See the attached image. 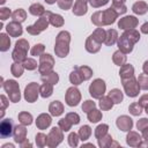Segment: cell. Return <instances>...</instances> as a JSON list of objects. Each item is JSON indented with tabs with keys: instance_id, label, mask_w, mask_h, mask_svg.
<instances>
[{
	"instance_id": "f6af8a7d",
	"label": "cell",
	"mask_w": 148,
	"mask_h": 148,
	"mask_svg": "<svg viewBox=\"0 0 148 148\" xmlns=\"http://www.w3.org/2000/svg\"><path fill=\"white\" fill-rule=\"evenodd\" d=\"M72 125H73V124H72L66 117L59 120V127H60L62 131H65V132H66V131H69L71 127H72Z\"/></svg>"
},
{
	"instance_id": "52a82bcc",
	"label": "cell",
	"mask_w": 148,
	"mask_h": 148,
	"mask_svg": "<svg viewBox=\"0 0 148 148\" xmlns=\"http://www.w3.org/2000/svg\"><path fill=\"white\" fill-rule=\"evenodd\" d=\"M54 65V60L50 54H42L39 60L38 71L40 74H46L52 71V67Z\"/></svg>"
},
{
	"instance_id": "be15d7a7",
	"label": "cell",
	"mask_w": 148,
	"mask_h": 148,
	"mask_svg": "<svg viewBox=\"0 0 148 148\" xmlns=\"http://www.w3.org/2000/svg\"><path fill=\"white\" fill-rule=\"evenodd\" d=\"M142 136L146 141H148V127H146L145 130H142Z\"/></svg>"
},
{
	"instance_id": "44dd1931",
	"label": "cell",
	"mask_w": 148,
	"mask_h": 148,
	"mask_svg": "<svg viewBox=\"0 0 148 148\" xmlns=\"http://www.w3.org/2000/svg\"><path fill=\"white\" fill-rule=\"evenodd\" d=\"M46 14H47L49 21H50V23H51L52 25H54V27H61V25L64 24V18H62V16H60V15H58V14H52V13H50V12H46Z\"/></svg>"
},
{
	"instance_id": "7dc6e473",
	"label": "cell",
	"mask_w": 148,
	"mask_h": 148,
	"mask_svg": "<svg viewBox=\"0 0 148 148\" xmlns=\"http://www.w3.org/2000/svg\"><path fill=\"white\" fill-rule=\"evenodd\" d=\"M23 68L24 66L20 65V64H13L12 66V73L14 76H21L22 73H23Z\"/></svg>"
},
{
	"instance_id": "c3c4849f",
	"label": "cell",
	"mask_w": 148,
	"mask_h": 148,
	"mask_svg": "<svg viewBox=\"0 0 148 148\" xmlns=\"http://www.w3.org/2000/svg\"><path fill=\"white\" fill-rule=\"evenodd\" d=\"M23 66H24V68H27L29 71H32L37 67V62L34 59H25L23 61Z\"/></svg>"
},
{
	"instance_id": "f907efd6",
	"label": "cell",
	"mask_w": 148,
	"mask_h": 148,
	"mask_svg": "<svg viewBox=\"0 0 148 148\" xmlns=\"http://www.w3.org/2000/svg\"><path fill=\"white\" fill-rule=\"evenodd\" d=\"M43 52H44V45L43 44H36L31 50L32 56H42Z\"/></svg>"
},
{
	"instance_id": "680465c9",
	"label": "cell",
	"mask_w": 148,
	"mask_h": 148,
	"mask_svg": "<svg viewBox=\"0 0 148 148\" xmlns=\"http://www.w3.org/2000/svg\"><path fill=\"white\" fill-rule=\"evenodd\" d=\"M108 1L109 0H89V2H90V5L92 6V7H101V6H104L105 3H108Z\"/></svg>"
},
{
	"instance_id": "94428289",
	"label": "cell",
	"mask_w": 148,
	"mask_h": 148,
	"mask_svg": "<svg viewBox=\"0 0 148 148\" xmlns=\"http://www.w3.org/2000/svg\"><path fill=\"white\" fill-rule=\"evenodd\" d=\"M9 15H10V10L8 8H2L1 9V18L2 20H6V17L9 16Z\"/></svg>"
},
{
	"instance_id": "d590c367",
	"label": "cell",
	"mask_w": 148,
	"mask_h": 148,
	"mask_svg": "<svg viewBox=\"0 0 148 148\" xmlns=\"http://www.w3.org/2000/svg\"><path fill=\"white\" fill-rule=\"evenodd\" d=\"M88 119L91 123H97L98 120L102 119V112L96 110V109H92V110H90L88 112Z\"/></svg>"
},
{
	"instance_id": "6da1fadb",
	"label": "cell",
	"mask_w": 148,
	"mask_h": 148,
	"mask_svg": "<svg viewBox=\"0 0 148 148\" xmlns=\"http://www.w3.org/2000/svg\"><path fill=\"white\" fill-rule=\"evenodd\" d=\"M140 39V34L139 31L131 29L126 30L118 39V46L119 50L123 51L124 53H128L133 50V45Z\"/></svg>"
},
{
	"instance_id": "277c9868",
	"label": "cell",
	"mask_w": 148,
	"mask_h": 148,
	"mask_svg": "<svg viewBox=\"0 0 148 148\" xmlns=\"http://www.w3.org/2000/svg\"><path fill=\"white\" fill-rule=\"evenodd\" d=\"M123 81V86L125 89V92L130 96V97H135L138 96L139 91H140V86L138 83V81L135 80L134 75L126 77V79H121Z\"/></svg>"
},
{
	"instance_id": "836d02e7",
	"label": "cell",
	"mask_w": 148,
	"mask_h": 148,
	"mask_svg": "<svg viewBox=\"0 0 148 148\" xmlns=\"http://www.w3.org/2000/svg\"><path fill=\"white\" fill-rule=\"evenodd\" d=\"M109 97L112 99L113 103H120L123 101V92L119 89H112L109 92Z\"/></svg>"
},
{
	"instance_id": "816d5d0a",
	"label": "cell",
	"mask_w": 148,
	"mask_h": 148,
	"mask_svg": "<svg viewBox=\"0 0 148 148\" xmlns=\"http://www.w3.org/2000/svg\"><path fill=\"white\" fill-rule=\"evenodd\" d=\"M66 118H67V119H68L73 125H76V124H79V123H80V117H79V114H77V113L69 112V113H67Z\"/></svg>"
},
{
	"instance_id": "ee69618b",
	"label": "cell",
	"mask_w": 148,
	"mask_h": 148,
	"mask_svg": "<svg viewBox=\"0 0 148 148\" xmlns=\"http://www.w3.org/2000/svg\"><path fill=\"white\" fill-rule=\"evenodd\" d=\"M111 142H112V138H111V135H109V134H105L104 136H102V138L98 139V145H99V147L111 146Z\"/></svg>"
},
{
	"instance_id": "f35d334b",
	"label": "cell",
	"mask_w": 148,
	"mask_h": 148,
	"mask_svg": "<svg viewBox=\"0 0 148 148\" xmlns=\"http://www.w3.org/2000/svg\"><path fill=\"white\" fill-rule=\"evenodd\" d=\"M77 68H79V72H80V74H81L83 81L91 77L92 71H91V68H89L88 66H81V67H77Z\"/></svg>"
},
{
	"instance_id": "6f0895ef",
	"label": "cell",
	"mask_w": 148,
	"mask_h": 148,
	"mask_svg": "<svg viewBox=\"0 0 148 148\" xmlns=\"http://www.w3.org/2000/svg\"><path fill=\"white\" fill-rule=\"evenodd\" d=\"M136 126H138V130H140V131L145 130L146 127H148V119H147V118H142V119H140V120L138 121Z\"/></svg>"
},
{
	"instance_id": "f546056e",
	"label": "cell",
	"mask_w": 148,
	"mask_h": 148,
	"mask_svg": "<svg viewBox=\"0 0 148 148\" xmlns=\"http://www.w3.org/2000/svg\"><path fill=\"white\" fill-rule=\"evenodd\" d=\"M53 84L51 83H47V82H44V84L39 88V92L43 97H50L53 92Z\"/></svg>"
},
{
	"instance_id": "91938a15",
	"label": "cell",
	"mask_w": 148,
	"mask_h": 148,
	"mask_svg": "<svg viewBox=\"0 0 148 148\" xmlns=\"http://www.w3.org/2000/svg\"><path fill=\"white\" fill-rule=\"evenodd\" d=\"M139 103H140L141 106H147L148 105V94L141 96L140 99H139Z\"/></svg>"
},
{
	"instance_id": "e575fe53",
	"label": "cell",
	"mask_w": 148,
	"mask_h": 148,
	"mask_svg": "<svg viewBox=\"0 0 148 148\" xmlns=\"http://www.w3.org/2000/svg\"><path fill=\"white\" fill-rule=\"evenodd\" d=\"M97 42H99V43H102V42H104L105 40V37H106V31L104 30V29H102V28H97L94 32H92V35H91Z\"/></svg>"
},
{
	"instance_id": "8d00e7d4",
	"label": "cell",
	"mask_w": 148,
	"mask_h": 148,
	"mask_svg": "<svg viewBox=\"0 0 148 148\" xmlns=\"http://www.w3.org/2000/svg\"><path fill=\"white\" fill-rule=\"evenodd\" d=\"M108 130H109V126L106 124H102V125H98L95 130V136L97 139L104 136L105 134H108Z\"/></svg>"
},
{
	"instance_id": "5bb4252c",
	"label": "cell",
	"mask_w": 148,
	"mask_h": 148,
	"mask_svg": "<svg viewBox=\"0 0 148 148\" xmlns=\"http://www.w3.org/2000/svg\"><path fill=\"white\" fill-rule=\"evenodd\" d=\"M101 44H102V43L97 42L92 36H89L88 39H87V42H86V49H87V51L90 52V53H96L97 51H99Z\"/></svg>"
},
{
	"instance_id": "1f68e13d",
	"label": "cell",
	"mask_w": 148,
	"mask_h": 148,
	"mask_svg": "<svg viewBox=\"0 0 148 148\" xmlns=\"http://www.w3.org/2000/svg\"><path fill=\"white\" fill-rule=\"evenodd\" d=\"M25 56H27V51H24V50H21V49H15L14 50V52H13V59L16 61V62H21V61H24L27 58H25Z\"/></svg>"
},
{
	"instance_id": "60d3db41",
	"label": "cell",
	"mask_w": 148,
	"mask_h": 148,
	"mask_svg": "<svg viewBox=\"0 0 148 148\" xmlns=\"http://www.w3.org/2000/svg\"><path fill=\"white\" fill-rule=\"evenodd\" d=\"M18 119L23 125H30L32 123V117L28 112H21L18 114Z\"/></svg>"
},
{
	"instance_id": "e0dca14e",
	"label": "cell",
	"mask_w": 148,
	"mask_h": 148,
	"mask_svg": "<svg viewBox=\"0 0 148 148\" xmlns=\"http://www.w3.org/2000/svg\"><path fill=\"white\" fill-rule=\"evenodd\" d=\"M13 130V124H12V120L10 119H6L1 123V126H0V133L2 136H9L12 135V131Z\"/></svg>"
},
{
	"instance_id": "d4e9b609",
	"label": "cell",
	"mask_w": 148,
	"mask_h": 148,
	"mask_svg": "<svg viewBox=\"0 0 148 148\" xmlns=\"http://www.w3.org/2000/svg\"><path fill=\"white\" fill-rule=\"evenodd\" d=\"M125 1L126 0H112V9H114L117 12V14H124L126 12V7H125Z\"/></svg>"
},
{
	"instance_id": "bcb514c9",
	"label": "cell",
	"mask_w": 148,
	"mask_h": 148,
	"mask_svg": "<svg viewBox=\"0 0 148 148\" xmlns=\"http://www.w3.org/2000/svg\"><path fill=\"white\" fill-rule=\"evenodd\" d=\"M36 143L39 147H44L45 145H47V136L43 133H38L36 135Z\"/></svg>"
},
{
	"instance_id": "9f6ffc18",
	"label": "cell",
	"mask_w": 148,
	"mask_h": 148,
	"mask_svg": "<svg viewBox=\"0 0 148 148\" xmlns=\"http://www.w3.org/2000/svg\"><path fill=\"white\" fill-rule=\"evenodd\" d=\"M16 47H17V49H21V50H24V51H28V49H29V44H28L27 40L21 39V40H18V42L16 43Z\"/></svg>"
},
{
	"instance_id": "4dcf8cb0",
	"label": "cell",
	"mask_w": 148,
	"mask_h": 148,
	"mask_svg": "<svg viewBox=\"0 0 148 148\" xmlns=\"http://www.w3.org/2000/svg\"><path fill=\"white\" fill-rule=\"evenodd\" d=\"M99 106L102 110H110L113 106V102L109 96H102L99 98Z\"/></svg>"
},
{
	"instance_id": "ba28073f",
	"label": "cell",
	"mask_w": 148,
	"mask_h": 148,
	"mask_svg": "<svg viewBox=\"0 0 148 148\" xmlns=\"http://www.w3.org/2000/svg\"><path fill=\"white\" fill-rule=\"evenodd\" d=\"M62 130L60 127H53L47 135V146L49 147H56L62 141Z\"/></svg>"
},
{
	"instance_id": "7a4b0ae2",
	"label": "cell",
	"mask_w": 148,
	"mask_h": 148,
	"mask_svg": "<svg viewBox=\"0 0 148 148\" xmlns=\"http://www.w3.org/2000/svg\"><path fill=\"white\" fill-rule=\"evenodd\" d=\"M117 16H118L117 12L112 8H109V9L103 10V12H96L91 16V21L97 27H103V25H108V24L113 23L116 21Z\"/></svg>"
},
{
	"instance_id": "8fae6325",
	"label": "cell",
	"mask_w": 148,
	"mask_h": 148,
	"mask_svg": "<svg viewBox=\"0 0 148 148\" xmlns=\"http://www.w3.org/2000/svg\"><path fill=\"white\" fill-rule=\"evenodd\" d=\"M38 92H39V86L35 82H31L30 84H28L25 87V90H24V97L28 102L32 103L37 99V96H38Z\"/></svg>"
},
{
	"instance_id": "7bdbcfd3",
	"label": "cell",
	"mask_w": 148,
	"mask_h": 148,
	"mask_svg": "<svg viewBox=\"0 0 148 148\" xmlns=\"http://www.w3.org/2000/svg\"><path fill=\"white\" fill-rule=\"evenodd\" d=\"M130 112L133 114V116H139L141 112H142V106L140 105V103H132L128 108Z\"/></svg>"
},
{
	"instance_id": "7402d4cb",
	"label": "cell",
	"mask_w": 148,
	"mask_h": 148,
	"mask_svg": "<svg viewBox=\"0 0 148 148\" xmlns=\"http://www.w3.org/2000/svg\"><path fill=\"white\" fill-rule=\"evenodd\" d=\"M7 31L12 35V36H14V37H16V36H20L21 34H22V28H21V25H20V23H17V22H12V23H9L8 25H7Z\"/></svg>"
},
{
	"instance_id": "3957f363",
	"label": "cell",
	"mask_w": 148,
	"mask_h": 148,
	"mask_svg": "<svg viewBox=\"0 0 148 148\" xmlns=\"http://www.w3.org/2000/svg\"><path fill=\"white\" fill-rule=\"evenodd\" d=\"M69 42H71V35L69 32L67 31H61L58 34L57 36V39H56V47H54V51H56V54L60 58H64L68 54V51H69Z\"/></svg>"
},
{
	"instance_id": "603a6c76",
	"label": "cell",
	"mask_w": 148,
	"mask_h": 148,
	"mask_svg": "<svg viewBox=\"0 0 148 148\" xmlns=\"http://www.w3.org/2000/svg\"><path fill=\"white\" fill-rule=\"evenodd\" d=\"M132 10H133L135 14L142 15V14H145V13L148 10V5H147L145 1H138V2H135V3L133 5Z\"/></svg>"
},
{
	"instance_id": "cb8c5ba5",
	"label": "cell",
	"mask_w": 148,
	"mask_h": 148,
	"mask_svg": "<svg viewBox=\"0 0 148 148\" xmlns=\"http://www.w3.org/2000/svg\"><path fill=\"white\" fill-rule=\"evenodd\" d=\"M25 134H27L25 127H24V126H17V127L15 128V133H14L15 141L22 143V142L25 140Z\"/></svg>"
},
{
	"instance_id": "ffe728a7",
	"label": "cell",
	"mask_w": 148,
	"mask_h": 148,
	"mask_svg": "<svg viewBox=\"0 0 148 148\" xmlns=\"http://www.w3.org/2000/svg\"><path fill=\"white\" fill-rule=\"evenodd\" d=\"M120 77L121 79H126V77H130V76H133L134 75V68L132 65L130 64H124L121 67H120Z\"/></svg>"
},
{
	"instance_id": "9a60e30c",
	"label": "cell",
	"mask_w": 148,
	"mask_h": 148,
	"mask_svg": "<svg viewBox=\"0 0 148 148\" xmlns=\"http://www.w3.org/2000/svg\"><path fill=\"white\" fill-rule=\"evenodd\" d=\"M51 121H52V120H51V117H50L49 114H46V113H42V114L37 118L36 124H37V127H38L39 130H45L46 127L50 126Z\"/></svg>"
},
{
	"instance_id": "ac0fdd59",
	"label": "cell",
	"mask_w": 148,
	"mask_h": 148,
	"mask_svg": "<svg viewBox=\"0 0 148 148\" xmlns=\"http://www.w3.org/2000/svg\"><path fill=\"white\" fill-rule=\"evenodd\" d=\"M126 141H127V145H130L132 147H136V146H139L141 143V136L136 132L130 131V133L127 134Z\"/></svg>"
},
{
	"instance_id": "8992f818",
	"label": "cell",
	"mask_w": 148,
	"mask_h": 148,
	"mask_svg": "<svg viewBox=\"0 0 148 148\" xmlns=\"http://www.w3.org/2000/svg\"><path fill=\"white\" fill-rule=\"evenodd\" d=\"M105 82L102 79H96L89 87V92L94 98H101L105 92Z\"/></svg>"
},
{
	"instance_id": "4316f807",
	"label": "cell",
	"mask_w": 148,
	"mask_h": 148,
	"mask_svg": "<svg viewBox=\"0 0 148 148\" xmlns=\"http://www.w3.org/2000/svg\"><path fill=\"white\" fill-rule=\"evenodd\" d=\"M126 53H124L123 51H116L114 53H113V57H112V59H113V62L116 64V65H118V66H123L125 62H126V56H125Z\"/></svg>"
},
{
	"instance_id": "03108f58",
	"label": "cell",
	"mask_w": 148,
	"mask_h": 148,
	"mask_svg": "<svg viewBox=\"0 0 148 148\" xmlns=\"http://www.w3.org/2000/svg\"><path fill=\"white\" fill-rule=\"evenodd\" d=\"M145 108H146V112H147V114H148V105H147V106H145Z\"/></svg>"
},
{
	"instance_id": "e7e4bbea",
	"label": "cell",
	"mask_w": 148,
	"mask_h": 148,
	"mask_svg": "<svg viewBox=\"0 0 148 148\" xmlns=\"http://www.w3.org/2000/svg\"><path fill=\"white\" fill-rule=\"evenodd\" d=\"M143 72H145L146 74H148V60L145 61V64H143Z\"/></svg>"
},
{
	"instance_id": "db71d44e",
	"label": "cell",
	"mask_w": 148,
	"mask_h": 148,
	"mask_svg": "<svg viewBox=\"0 0 148 148\" xmlns=\"http://www.w3.org/2000/svg\"><path fill=\"white\" fill-rule=\"evenodd\" d=\"M58 1V5L60 8H62L64 10L68 9L71 6H72V0H57Z\"/></svg>"
},
{
	"instance_id": "b9f144b4",
	"label": "cell",
	"mask_w": 148,
	"mask_h": 148,
	"mask_svg": "<svg viewBox=\"0 0 148 148\" xmlns=\"http://www.w3.org/2000/svg\"><path fill=\"white\" fill-rule=\"evenodd\" d=\"M25 16H27V14H25V12L23 9H17V10H15L13 13V18H14L15 22H22V21H24L25 20Z\"/></svg>"
},
{
	"instance_id": "d6a6232c",
	"label": "cell",
	"mask_w": 148,
	"mask_h": 148,
	"mask_svg": "<svg viewBox=\"0 0 148 148\" xmlns=\"http://www.w3.org/2000/svg\"><path fill=\"white\" fill-rule=\"evenodd\" d=\"M29 12H30L32 15L40 16V15H44L45 9H44V7H43L40 3H34V5H31V6H30Z\"/></svg>"
},
{
	"instance_id": "484cf974",
	"label": "cell",
	"mask_w": 148,
	"mask_h": 148,
	"mask_svg": "<svg viewBox=\"0 0 148 148\" xmlns=\"http://www.w3.org/2000/svg\"><path fill=\"white\" fill-rule=\"evenodd\" d=\"M117 37H118L117 31H116L114 29H109V30L106 31V37H105L104 43H105L106 45H113V44L116 43V40H117Z\"/></svg>"
},
{
	"instance_id": "83f0119b",
	"label": "cell",
	"mask_w": 148,
	"mask_h": 148,
	"mask_svg": "<svg viewBox=\"0 0 148 148\" xmlns=\"http://www.w3.org/2000/svg\"><path fill=\"white\" fill-rule=\"evenodd\" d=\"M42 80H43L44 82H47V83H51V84H56V83L58 82V80H59V76H58L57 73H54V72L51 71L50 73L43 74Z\"/></svg>"
},
{
	"instance_id": "74e56055",
	"label": "cell",
	"mask_w": 148,
	"mask_h": 148,
	"mask_svg": "<svg viewBox=\"0 0 148 148\" xmlns=\"http://www.w3.org/2000/svg\"><path fill=\"white\" fill-rule=\"evenodd\" d=\"M90 134H91V128L88 126V125H84V126H82L80 130H79V136H80V139L81 140H87L89 136H90Z\"/></svg>"
},
{
	"instance_id": "9c48e42d",
	"label": "cell",
	"mask_w": 148,
	"mask_h": 148,
	"mask_svg": "<svg viewBox=\"0 0 148 148\" xmlns=\"http://www.w3.org/2000/svg\"><path fill=\"white\" fill-rule=\"evenodd\" d=\"M5 89L8 91L9 94V98L12 102H18L20 101V88L17 86V83L13 80H9L5 83Z\"/></svg>"
},
{
	"instance_id": "ab89813d",
	"label": "cell",
	"mask_w": 148,
	"mask_h": 148,
	"mask_svg": "<svg viewBox=\"0 0 148 148\" xmlns=\"http://www.w3.org/2000/svg\"><path fill=\"white\" fill-rule=\"evenodd\" d=\"M138 83L140 86V89L148 90V74H146V73L140 74L139 79H138Z\"/></svg>"
},
{
	"instance_id": "6125c7cd",
	"label": "cell",
	"mask_w": 148,
	"mask_h": 148,
	"mask_svg": "<svg viewBox=\"0 0 148 148\" xmlns=\"http://www.w3.org/2000/svg\"><path fill=\"white\" fill-rule=\"evenodd\" d=\"M141 32H143V34H148V22L145 23V24H142V27H141Z\"/></svg>"
},
{
	"instance_id": "5b68a950",
	"label": "cell",
	"mask_w": 148,
	"mask_h": 148,
	"mask_svg": "<svg viewBox=\"0 0 148 148\" xmlns=\"http://www.w3.org/2000/svg\"><path fill=\"white\" fill-rule=\"evenodd\" d=\"M49 23H50V21H49L47 14L44 13V15L42 17H39L34 25H30V27L27 28V31L29 34H31V35H38L40 31H43V30H45L47 28Z\"/></svg>"
},
{
	"instance_id": "d6986e66",
	"label": "cell",
	"mask_w": 148,
	"mask_h": 148,
	"mask_svg": "<svg viewBox=\"0 0 148 148\" xmlns=\"http://www.w3.org/2000/svg\"><path fill=\"white\" fill-rule=\"evenodd\" d=\"M49 111L52 116H60L64 112V106L59 101H53L49 106Z\"/></svg>"
},
{
	"instance_id": "7c38bea8",
	"label": "cell",
	"mask_w": 148,
	"mask_h": 148,
	"mask_svg": "<svg viewBox=\"0 0 148 148\" xmlns=\"http://www.w3.org/2000/svg\"><path fill=\"white\" fill-rule=\"evenodd\" d=\"M136 24H138V18L134 16H125V17L120 18L118 22V27L124 30L134 29L136 27Z\"/></svg>"
},
{
	"instance_id": "4fadbf2b",
	"label": "cell",
	"mask_w": 148,
	"mask_h": 148,
	"mask_svg": "<svg viewBox=\"0 0 148 148\" xmlns=\"http://www.w3.org/2000/svg\"><path fill=\"white\" fill-rule=\"evenodd\" d=\"M117 126L118 128H120L121 131H125V132H128L132 130V126H133V121L130 117L127 116H120L118 119H117Z\"/></svg>"
},
{
	"instance_id": "f5cc1de1",
	"label": "cell",
	"mask_w": 148,
	"mask_h": 148,
	"mask_svg": "<svg viewBox=\"0 0 148 148\" xmlns=\"http://www.w3.org/2000/svg\"><path fill=\"white\" fill-rule=\"evenodd\" d=\"M92 109H95V103L92 102V101H86V102H83V104H82V110L84 111V112H89L90 110H92Z\"/></svg>"
},
{
	"instance_id": "30bf717a",
	"label": "cell",
	"mask_w": 148,
	"mask_h": 148,
	"mask_svg": "<svg viewBox=\"0 0 148 148\" xmlns=\"http://www.w3.org/2000/svg\"><path fill=\"white\" fill-rule=\"evenodd\" d=\"M81 99V94L80 91L75 88V87H71L67 89V92H66V103L69 105V106H75L79 104Z\"/></svg>"
},
{
	"instance_id": "681fc988",
	"label": "cell",
	"mask_w": 148,
	"mask_h": 148,
	"mask_svg": "<svg viewBox=\"0 0 148 148\" xmlns=\"http://www.w3.org/2000/svg\"><path fill=\"white\" fill-rule=\"evenodd\" d=\"M79 135L76 134V133H71L69 134V136H68V143H69V146H72V147H76L77 146V143H79Z\"/></svg>"
},
{
	"instance_id": "2e32d148",
	"label": "cell",
	"mask_w": 148,
	"mask_h": 148,
	"mask_svg": "<svg viewBox=\"0 0 148 148\" xmlns=\"http://www.w3.org/2000/svg\"><path fill=\"white\" fill-rule=\"evenodd\" d=\"M87 1L88 0H76L74 7H73V13L75 15H83L87 13Z\"/></svg>"
},
{
	"instance_id": "11a10c76",
	"label": "cell",
	"mask_w": 148,
	"mask_h": 148,
	"mask_svg": "<svg viewBox=\"0 0 148 148\" xmlns=\"http://www.w3.org/2000/svg\"><path fill=\"white\" fill-rule=\"evenodd\" d=\"M0 37H1V40H2L1 50H2V51H6V50L8 49V45L10 44V40H9V39L7 38V36H6V35H1Z\"/></svg>"
},
{
	"instance_id": "f1b7e54d",
	"label": "cell",
	"mask_w": 148,
	"mask_h": 148,
	"mask_svg": "<svg viewBox=\"0 0 148 148\" xmlns=\"http://www.w3.org/2000/svg\"><path fill=\"white\" fill-rule=\"evenodd\" d=\"M69 81H71L74 86H77V84H80V83L83 81V79H82V76H81V74H80L77 67L74 68V71L71 73V75H69Z\"/></svg>"
}]
</instances>
